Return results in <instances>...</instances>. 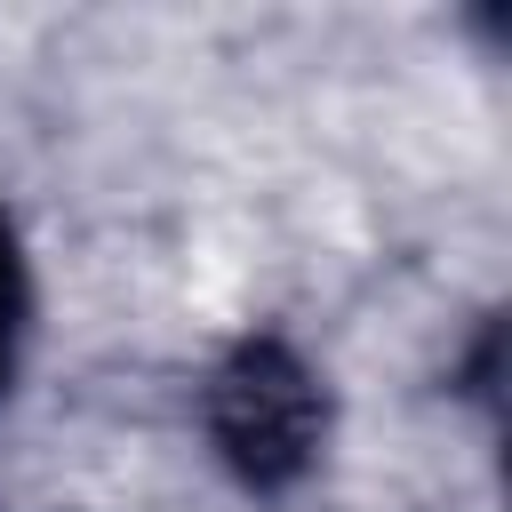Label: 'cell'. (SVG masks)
<instances>
[{"instance_id": "cell-1", "label": "cell", "mask_w": 512, "mask_h": 512, "mask_svg": "<svg viewBox=\"0 0 512 512\" xmlns=\"http://www.w3.org/2000/svg\"><path fill=\"white\" fill-rule=\"evenodd\" d=\"M208 440L224 456V472L256 496H280L312 472L320 432H328V392L312 376V360L280 336H240L216 376H208Z\"/></svg>"}, {"instance_id": "cell-2", "label": "cell", "mask_w": 512, "mask_h": 512, "mask_svg": "<svg viewBox=\"0 0 512 512\" xmlns=\"http://www.w3.org/2000/svg\"><path fill=\"white\" fill-rule=\"evenodd\" d=\"M24 320H32V280H24V240L0 208V392L16 376V344H24Z\"/></svg>"}]
</instances>
